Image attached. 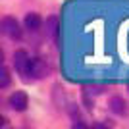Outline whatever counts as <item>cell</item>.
Segmentation results:
<instances>
[{"label": "cell", "mask_w": 129, "mask_h": 129, "mask_svg": "<svg viewBox=\"0 0 129 129\" xmlns=\"http://www.w3.org/2000/svg\"><path fill=\"white\" fill-rule=\"evenodd\" d=\"M48 73H50V66L43 58H31V68H29L31 79H44Z\"/></svg>", "instance_id": "3"}, {"label": "cell", "mask_w": 129, "mask_h": 129, "mask_svg": "<svg viewBox=\"0 0 129 129\" xmlns=\"http://www.w3.org/2000/svg\"><path fill=\"white\" fill-rule=\"evenodd\" d=\"M14 68L16 71L21 75L23 81H29V68H31V58H29V54L25 50H16L14 52Z\"/></svg>", "instance_id": "1"}, {"label": "cell", "mask_w": 129, "mask_h": 129, "mask_svg": "<svg viewBox=\"0 0 129 129\" xmlns=\"http://www.w3.org/2000/svg\"><path fill=\"white\" fill-rule=\"evenodd\" d=\"M2 33H4L6 37H10L12 41H17V39H21L23 35V29L21 25H19V21H17L16 17H12V16H6L4 19H2Z\"/></svg>", "instance_id": "2"}, {"label": "cell", "mask_w": 129, "mask_h": 129, "mask_svg": "<svg viewBox=\"0 0 129 129\" xmlns=\"http://www.w3.org/2000/svg\"><path fill=\"white\" fill-rule=\"evenodd\" d=\"M44 31H46V35H48L56 44L60 43V21H58L56 16H50L48 19H46V29H44Z\"/></svg>", "instance_id": "5"}, {"label": "cell", "mask_w": 129, "mask_h": 129, "mask_svg": "<svg viewBox=\"0 0 129 129\" xmlns=\"http://www.w3.org/2000/svg\"><path fill=\"white\" fill-rule=\"evenodd\" d=\"M23 23H25V27L29 29V31H39L41 25H43V19H41V16H39L37 12H31V14H27V16H25Z\"/></svg>", "instance_id": "7"}, {"label": "cell", "mask_w": 129, "mask_h": 129, "mask_svg": "<svg viewBox=\"0 0 129 129\" xmlns=\"http://www.w3.org/2000/svg\"><path fill=\"white\" fill-rule=\"evenodd\" d=\"M10 87V71H8V68H4L2 70V83H0V89H8Z\"/></svg>", "instance_id": "9"}, {"label": "cell", "mask_w": 129, "mask_h": 129, "mask_svg": "<svg viewBox=\"0 0 129 129\" xmlns=\"http://www.w3.org/2000/svg\"><path fill=\"white\" fill-rule=\"evenodd\" d=\"M8 104H10L12 110L16 112H25L27 106H29V96H27L23 91H14L8 96Z\"/></svg>", "instance_id": "4"}, {"label": "cell", "mask_w": 129, "mask_h": 129, "mask_svg": "<svg viewBox=\"0 0 129 129\" xmlns=\"http://www.w3.org/2000/svg\"><path fill=\"white\" fill-rule=\"evenodd\" d=\"M110 110H112L116 116H127L129 108H127V102H125L121 96H112L110 98V102H108Z\"/></svg>", "instance_id": "6"}, {"label": "cell", "mask_w": 129, "mask_h": 129, "mask_svg": "<svg viewBox=\"0 0 129 129\" xmlns=\"http://www.w3.org/2000/svg\"><path fill=\"white\" fill-rule=\"evenodd\" d=\"M68 110H70V118H71V121H73V125H75V127H85V121H83V116H81L77 104H70Z\"/></svg>", "instance_id": "8"}]
</instances>
